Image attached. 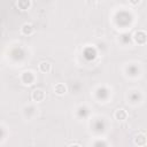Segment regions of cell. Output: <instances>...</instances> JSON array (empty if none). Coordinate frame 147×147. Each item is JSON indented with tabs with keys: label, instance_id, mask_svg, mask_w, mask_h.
I'll use <instances>...</instances> for the list:
<instances>
[{
	"label": "cell",
	"instance_id": "cell-4",
	"mask_svg": "<svg viewBox=\"0 0 147 147\" xmlns=\"http://www.w3.org/2000/svg\"><path fill=\"white\" fill-rule=\"evenodd\" d=\"M133 142H134V145H137V146H141V147H142V146H146V144H147L146 134H145L144 132H139L138 134L134 136Z\"/></svg>",
	"mask_w": 147,
	"mask_h": 147
},
{
	"label": "cell",
	"instance_id": "cell-9",
	"mask_svg": "<svg viewBox=\"0 0 147 147\" xmlns=\"http://www.w3.org/2000/svg\"><path fill=\"white\" fill-rule=\"evenodd\" d=\"M17 7L21 10H28L31 7V0H17Z\"/></svg>",
	"mask_w": 147,
	"mask_h": 147
},
{
	"label": "cell",
	"instance_id": "cell-8",
	"mask_svg": "<svg viewBox=\"0 0 147 147\" xmlns=\"http://www.w3.org/2000/svg\"><path fill=\"white\" fill-rule=\"evenodd\" d=\"M51 69H52V65H51L49 62L42 61V62L39 63V71H41L42 74H48L51 71Z\"/></svg>",
	"mask_w": 147,
	"mask_h": 147
},
{
	"label": "cell",
	"instance_id": "cell-10",
	"mask_svg": "<svg viewBox=\"0 0 147 147\" xmlns=\"http://www.w3.org/2000/svg\"><path fill=\"white\" fill-rule=\"evenodd\" d=\"M129 1H130V3H131V5L137 6V5H139V3H140V1H141V0H129Z\"/></svg>",
	"mask_w": 147,
	"mask_h": 147
},
{
	"label": "cell",
	"instance_id": "cell-1",
	"mask_svg": "<svg viewBox=\"0 0 147 147\" xmlns=\"http://www.w3.org/2000/svg\"><path fill=\"white\" fill-rule=\"evenodd\" d=\"M45 98H46V93L42 88H34L31 92V99L34 102H41L45 100Z\"/></svg>",
	"mask_w": 147,
	"mask_h": 147
},
{
	"label": "cell",
	"instance_id": "cell-7",
	"mask_svg": "<svg viewBox=\"0 0 147 147\" xmlns=\"http://www.w3.org/2000/svg\"><path fill=\"white\" fill-rule=\"evenodd\" d=\"M54 92L57 95H64L67 93V86L64 84H62V83H57L54 86Z\"/></svg>",
	"mask_w": 147,
	"mask_h": 147
},
{
	"label": "cell",
	"instance_id": "cell-11",
	"mask_svg": "<svg viewBox=\"0 0 147 147\" xmlns=\"http://www.w3.org/2000/svg\"><path fill=\"white\" fill-rule=\"evenodd\" d=\"M68 146H80V144L79 142H69Z\"/></svg>",
	"mask_w": 147,
	"mask_h": 147
},
{
	"label": "cell",
	"instance_id": "cell-2",
	"mask_svg": "<svg viewBox=\"0 0 147 147\" xmlns=\"http://www.w3.org/2000/svg\"><path fill=\"white\" fill-rule=\"evenodd\" d=\"M133 40L138 44V45H145L146 44V40H147V34L144 30H139V31H136L134 34H133Z\"/></svg>",
	"mask_w": 147,
	"mask_h": 147
},
{
	"label": "cell",
	"instance_id": "cell-6",
	"mask_svg": "<svg viewBox=\"0 0 147 147\" xmlns=\"http://www.w3.org/2000/svg\"><path fill=\"white\" fill-rule=\"evenodd\" d=\"M21 32L24 36H31L34 32V28H33V25L31 23H24L22 25V28H21Z\"/></svg>",
	"mask_w": 147,
	"mask_h": 147
},
{
	"label": "cell",
	"instance_id": "cell-5",
	"mask_svg": "<svg viewBox=\"0 0 147 147\" xmlns=\"http://www.w3.org/2000/svg\"><path fill=\"white\" fill-rule=\"evenodd\" d=\"M127 111L125 110V109H123V108H118V109H116L115 110V113H114V117H115V119H117V121H125L126 118H127Z\"/></svg>",
	"mask_w": 147,
	"mask_h": 147
},
{
	"label": "cell",
	"instance_id": "cell-3",
	"mask_svg": "<svg viewBox=\"0 0 147 147\" xmlns=\"http://www.w3.org/2000/svg\"><path fill=\"white\" fill-rule=\"evenodd\" d=\"M21 79H22L23 84H25V85H31V84L34 83L36 76H34V74H33L32 71H24V72L22 74Z\"/></svg>",
	"mask_w": 147,
	"mask_h": 147
}]
</instances>
